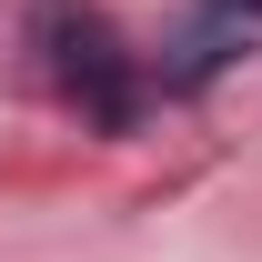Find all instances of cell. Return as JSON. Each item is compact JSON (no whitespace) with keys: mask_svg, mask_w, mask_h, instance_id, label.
I'll use <instances>...</instances> for the list:
<instances>
[{"mask_svg":"<svg viewBox=\"0 0 262 262\" xmlns=\"http://www.w3.org/2000/svg\"><path fill=\"white\" fill-rule=\"evenodd\" d=\"M40 31L61 40V81L81 101H91L101 121L121 131L131 111H141V91H131V61H121V40H111V20L101 10H71V0H40Z\"/></svg>","mask_w":262,"mask_h":262,"instance_id":"1","label":"cell"},{"mask_svg":"<svg viewBox=\"0 0 262 262\" xmlns=\"http://www.w3.org/2000/svg\"><path fill=\"white\" fill-rule=\"evenodd\" d=\"M252 10H262V0H252Z\"/></svg>","mask_w":262,"mask_h":262,"instance_id":"2","label":"cell"}]
</instances>
